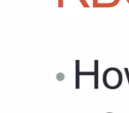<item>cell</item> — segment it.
I'll return each instance as SVG.
<instances>
[{
	"label": "cell",
	"instance_id": "6da1fadb",
	"mask_svg": "<svg viewBox=\"0 0 129 113\" xmlns=\"http://www.w3.org/2000/svg\"><path fill=\"white\" fill-rule=\"evenodd\" d=\"M95 88H98V60H95Z\"/></svg>",
	"mask_w": 129,
	"mask_h": 113
},
{
	"label": "cell",
	"instance_id": "7a4b0ae2",
	"mask_svg": "<svg viewBox=\"0 0 129 113\" xmlns=\"http://www.w3.org/2000/svg\"><path fill=\"white\" fill-rule=\"evenodd\" d=\"M80 67V61L79 60H76V88H80V76H81V72L79 70Z\"/></svg>",
	"mask_w": 129,
	"mask_h": 113
},
{
	"label": "cell",
	"instance_id": "3957f363",
	"mask_svg": "<svg viewBox=\"0 0 129 113\" xmlns=\"http://www.w3.org/2000/svg\"><path fill=\"white\" fill-rule=\"evenodd\" d=\"M81 2V4H82V6H84V7H88V5L87 4V2L85 1V0H80Z\"/></svg>",
	"mask_w": 129,
	"mask_h": 113
}]
</instances>
